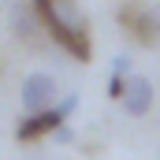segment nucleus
Here are the masks:
<instances>
[{"label":"nucleus","mask_w":160,"mask_h":160,"mask_svg":"<svg viewBox=\"0 0 160 160\" xmlns=\"http://www.w3.org/2000/svg\"><path fill=\"white\" fill-rule=\"evenodd\" d=\"M119 22L127 26V34L138 41V45H145V48H153V45L160 41V11H134V8H123Z\"/></svg>","instance_id":"nucleus-4"},{"label":"nucleus","mask_w":160,"mask_h":160,"mask_svg":"<svg viewBox=\"0 0 160 160\" xmlns=\"http://www.w3.org/2000/svg\"><path fill=\"white\" fill-rule=\"evenodd\" d=\"M19 101H22L26 116H38V112H45V108H52V104L60 101V97H56V78H52V75H45V71L26 75Z\"/></svg>","instance_id":"nucleus-3"},{"label":"nucleus","mask_w":160,"mask_h":160,"mask_svg":"<svg viewBox=\"0 0 160 160\" xmlns=\"http://www.w3.org/2000/svg\"><path fill=\"white\" fill-rule=\"evenodd\" d=\"M78 112V93H67L60 97L52 108H45L38 116H26V119L15 127V138L19 142H34V138H45V134H56L60 127H67V119Z\"/></svg>","instance_id":"nucleus-2"},{"label":"nucleus","mask_w":160,"mask_h":160,"mask_svg":"<svg viewBox=\"0 0 160 160\" xmlns=\"http://www.w3.org/2000/svg\"><path fill=\"white\" fill-rule=\"evenodd\" d=\"M123 86H127V78H119V75L108 78V97H112V101H119V97H123Z\"/></svg>","instance_id":"nucleus-8"},{"label":"nucleus","mask_w":160,"mask_h":160,"mask_svg":"<svg viewBox=\"0 0 160 160\" xmlns=\"http://www.w3.org/2000/svg\"><path fill=\"white\" fill-rule=\"evenodd\" d=\"M112 75H119V78L134 75V71H130V56H116V60H112Z\"/></svg>","instance_id":"nucleus-7"},{"label":"nucleus","mask_w":160,"mask_h":160,"mask_svg":"<svg viewBox=\"0 0 160 160\" xmlns=\"http://www.w3.org/2000/svg\"><path fill=\"white\" fill-rule=\"evenodd\" d=\"M8 26L19 41H34L41 34V22H38V11L34 4H11V15H8Z\"/></svg>","instance_id":"nucleus-6"},{"label":"nucleus","mask_w":160,"mask_h":160,"mask_svg":"<svg viewBox=\"0 0 160 160\" xmlns=\"http://www.w3.org/2000/svg\"><path fill=\"white\" fill-rule=\"evenodd\" d=\"M123 108L127 116H145L157 101V86L145 78V75H127V86H123Z\"/></svg>","instance_id":"nucleus-5"},{"label":"nucleus","mask_w":160,"mask_h":160,"mask_svg":"<svg viewBox=\"0 0 160 160\" xmlns=\"http://www.w3.org/2000/svg\"><path fill=\"white\" fill-rule=\"evenodd\" d=\"M38 11L41 30H48V38L56 41L67 56H75L78 63L93 60V41H89V22L78 0H30Z\"/></svg>","instance_id":"nucleus-1"}]
</instances>
